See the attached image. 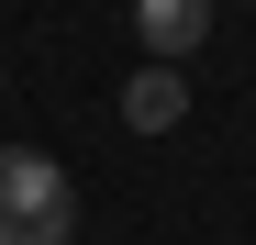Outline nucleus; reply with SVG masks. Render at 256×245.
<instances>
[{"label":"nucleus","mask_w":256,"mask_h":245,"mask_svg":"<svg viewBox=\"0 0 256 245\" xmlns=\"http://www.w3.org/2000/svg\"><path fill=\"white\" fill-rule=\"evenodd\" d=\"M78 190L45 145H0V245H67Z\"/></svg>","instance_id":"1"},{"label":"nucleus","mask_w":256,"mask_h":245,"mask_svg":"<svg viewBox=\"0 0 256 245\" xmlns=\"http://www.w3.org/2000/svg\"><path fill=\"white\" fill-rule=\"evenodd\" d=\"M122 122H134V134H178V122H190V90H178L167 56H145L134 78H122Z\"/></svg>","instance_id":"2"},{"label":"nucleus","mask_w":256,"mask_h":245,"mask_svg":"<svg viewBox=\"0 0 256 245\" xmlns=\"http://www.w3.org/2000/svg\"><path fill=\"white\" fill-rule=\"evenodd\" d=\"M134 34H145V56H167V67H178L200 34H212V0H134Z\"/></svg>","instance_id":"3"}]
</instances>
